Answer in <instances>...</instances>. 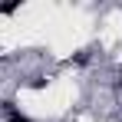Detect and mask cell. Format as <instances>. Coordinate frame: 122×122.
Segmentation results:
<instances>
[{
  "mask_svg": "<svg viewBox=\"0 0 122 122\" xmlns=\"http://www.w3.org/2000/svg\"><path fill=\"white\" fill-rule=\"evenodd\" d=\"M119 76H122V69H119Z\"/></svg>",
  "mask_w": 122,
  "mask_h": 122,
  "instance_id": "cell-4",
  "label": "cell"
},
{
  "mask_svg": "<svg viewBox=\"0 0 122 122\" xmlns=\"http://www.w3.org/2000/svg\"><path fill=\"white\" fill-rule=\"evenodd\" d=\"M73 63H79V66H82V63H89V53H76V56H73Z\"/></svg>",
  "mask_w": 122,
  "mask_h": 122,
  "instance_id": "cell-3",
  "label": "cell"
},
{
  "mask_svg": "<svg viewBox=\"0 0 122 122\" xmlns=\"http://www.w3.org/2000/svg\"><path fill=\"white\" fill-rule=\"evenodd\" d=\"M0 112L7 116V122H33L26 112H20V109H17V102H13V99H3V102H0Z\"/></svg>",
  "mask_w": 122,
  "mask_h": 122,
  "instance_id": "cell-1",
  "label": "cell"
},
{
  "mask_svg": "<svg viewBox=\"0 0 122 122\" xmlns=\"http://www.w3.org/2000/svg\"><path fill=\"white\" fill-rule=\"evenodd\" d=\"M20 10V0H10V3H0V13H17Z\"/></svg>",
  "mask_w": 122,
  "mask_h": 122,
  "instance_id": "cell-2",
  "label": "cell"
}]
</instances>
